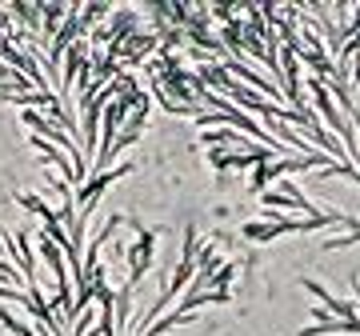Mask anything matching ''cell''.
<instances>
[{
    "label": "cell",
    "instance_id": "cell-4",
    "mask_svg": "<svg viewBox=\"0 0 360 336\" xmlns=\"http://www.w3.org/2000/svg\"><path fill=\"white\" fill-rule=\"evenodd\" d=\"M232 276H236V264H220V269L208 276V280H212V292H229Z\"/></svg>",
    "mask_w": 360,
    "mask_h": 336
},
{
    "label": "cell",
    "instance_id": "cell-1",
    "mask_svg": "<svg viewBox=\"0 0 360 336\" xmlns=\"http://www.w3.org/2000/svg\"><path fill=\"white\" fill-rule=\"evenodd\" d=\"M153 252H156V233H141L136 245H132V252H129V285L124 288H132L144 272L153 269Z\"/></svg>",
    "mask_w": 360,
    "mask_h": 336
},
{
    "label": "cell",
    "instance_id": "cell-6",
    "mask_svg": "<svg viewBox=\"0 0 360 336\" xmlns=\"http://www.w3.org/2000/svg\"><path fill=\"white\" fill-rule=\"evenodd\" d=\"M0 248H4V236H0Z\"/></svg>",
    "mask_w": 360,
    "mask_h": 336
},
{
    "label": "cell",
    "instance_id": "cell-3",
    "mask_svg": "<svg viewBox=\"0 0 360 336\" xmlns=\"http://www.w3.org/2000/svg\"><path fill=\"white\" fill-rule=\"evenodd\" d=\"M304 288H309L312 297L321 300L324 309L333 312L336 321H360V316H356V304H348V300H340V297H333V292H328V288H324V285H321V280H304Z\"/></svg>",
    "mask_w": 360,
    "mask_h": 336
},
{
    "label": "cell",
    "instance_id": "cell-5",
    "mask_svg": "<svg viewBox=\"0 0 360 336\" xmlns=\"http://www.w3.org/2000/svg\"><path fill=\"white\" fill-rule=\"evenodd\" d=\"M269 164L272 160H260V164H252V193H264V188H269Z\"/></svg>",
    "mask_w": 360,
    "mask_h": 336
},
{
    "label": "cell",
    "instance_id": "cell-2",
    "mask_svg": "<svg viewBox=\"0 0 360 336\" xmlns=\"http://www.w3.org/2000/svg\"><path fill=\"white\" fill-rule=\"evenodd\" d=\"M129 172H132V164H120L116 172H101V176H92V181L84 184V188H80V193H72V196H77V205H80V212H92V205H96V196H101V193H104V188H108L112 181H120V176H129Z\"/></svg>",
    "mask_w": 360,
    "mask_h": 336
}]
</instances>
